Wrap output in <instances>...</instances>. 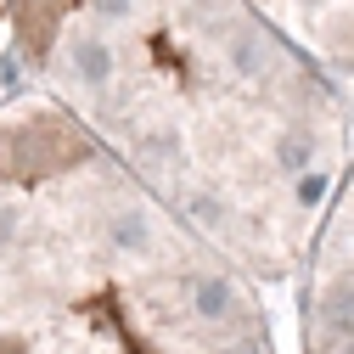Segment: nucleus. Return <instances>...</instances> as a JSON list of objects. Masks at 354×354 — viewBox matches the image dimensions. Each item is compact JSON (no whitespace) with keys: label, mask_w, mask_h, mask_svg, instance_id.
<instances>
[{"label":"nucleus","mask_w":354,"mask_h":354,"mask_svg":"<svg viewBox=\"0 0 354 354\" xmlns=\"http://www.w3.org/2000/svg\"><path fill=\"white\" fill-rule=\"evenodd\" d=\"M84 158H91V141L62 113H28L0 129V180H46Z\"/></svg>","instance_id":"1"},{"label":"nucleus","mask_w":354,"mask_h":354,"mask_svg":"<svg viewBox=\"0 0 354 354\" xmlns=\"http://www.w3.org/2000/svg\"><path fill=\"white\" fill-rule=\"evenodd\" d=\"M12 12H17V39H23V51H28V57H46L51 39H57V28H62L68 0H12Z\"/></svg>","instance_id":"2"}]
</instances>
